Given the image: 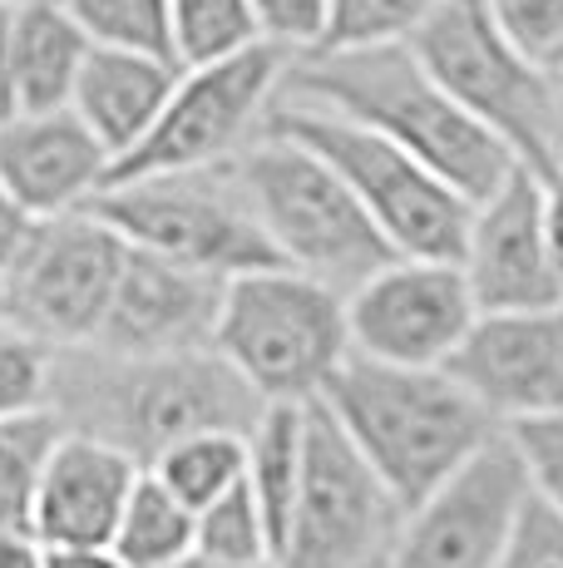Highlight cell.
Instances as JSON below:
<instances>
[{"label": "cell", "instance_id": "1", "mask_svg": "<svg viewBox=\"0 0 563 568\" xmlns=\"http://www.w3.org/2000/svg\"><path fill=\"white\" fill-rule=\"evenodd\" d=\"M282 100L327 109L337 119L381 134L400 154L426 163L464 203H484L519 173V159L494 134H484L410 45L301 54L287 64Z\"/></svg>", "mask_w": 563, "mask_h": 568}, {"label": "cell", "instance_id": "2", "mask_svg": "<svg viewBox=\"0 0 563 568\" xmlns=\"http://www.w3.org/2000/svg\"><path fill=\"white\" fill-rule=\"evenodd\" d=\"M55 410L70 430L124 450L139 469L193 435H253L263 400L218 352L183 356H104L60 352Z\"/></svg>", "mask_w": 563, "mask_h": 568}, {"label": "cell", "instance_id": "3", "mask_svg": "<svg viewBox=\"0 0 563 568\" xmlns=\"http://www.w3.org/2000/svg\"><path fill=\"white\" fill-rule=\"evenodd\" d=\"M321 406L337 415L346 440L386 479L406 515L504 435L446 371H406L366 356L337 371Z\"/></svg>", "mask_w": 563, "mask_h": 568}, {"label": "cell", "instance_id": "4", "mask_svg": "<svg viewBox=\"0 0 563 568\" xmlns=\"http://www.w3.org/2000/svg\"><path fill=\"white\" fill-rule=\"evenodd\" d=\"M410 50L484 134H494L534 179L563 173V94L549 70L500 30L490 0H440Z\"/></svg>", "mask_w": 563, "mask_h": 568}, {"label": "cell", "instance_id": "5", "mask_svg": "<svg viewBox=\"0 0 563 568\" xmlns=\"http://www.w3.org/2000/svg\"><path fill=\"white\" fill-rule=\"evenodd\" d=\"M233 173L263 223L282 267L351 297L396 262V247L366 217L356 193L311 149L277 134H257L233 159Z\"/></svg>", "mask_w": 563, "mask_h": 568}, {"label": "cell", "instance_id": "6", "mask_svg": "<svg viewBox=\"0 0 563 568\" xmlns=\"http://www.w3.org/2000/svg\"><path fill=\"white\" fill-rule=\"evenodd\" d=\"M213 352L253 386L263 406H311L351 362L346 297L291 267L233 277Z\"/></svg>", "mask_w": 563, "mask_h": 568}, {"label": "cell", "instance_id": "7", "mask_svg": "<svg viewBox=\"0 0 563 568\" xmlns=\"http://www.w3.org/2000/svg\"><path fill=\"white\" fill-rule=\"evenodd\" d=\"M263 134L291 139V144L311 149L331 173L356 193L381 237L396 247V257L416 262H460L464 237H470L474 203H464L446 179L400 154L381 134L337 119L327 109H307L297 100H273L263 119Z\"/></svg>", "mask_w": 563, "mask_h": 568}, {"label": "cell", "instance_id": "8", "mask_svg": "<svg viewBox=\"0 0 563 568\" xmlns=\"http://www.w3.org/2000/svg\"><path fill=\"white\" fill-rule=\"evenodd\" d=\"M90 213L104 217L139 253L168 257L178 267L208 272L218 282L282 267L233 163L110 183L90 203Z\"/></svg>", "mask_w": 563, "mask_h": 568}, {"label": "cell", "instance_id": "9", "mask_svg": "<svg viewBox=\"0 0 563 568\" xmlns=\"http://www.w3.org/2000/svg\"><path fill=\"white\" fill-rule=\"evenodd\" d=\"M406 505L361 460L321 400L307 406V465L273 568H391Z\"/></svg>", "mask_w": 563, "mask_h": 568}, {"label": "cell", "instance_id": "10", "mask_svg": "<svg viewBox=\"0 0 563 568\" xmlns=\"http://www.w3.org/2000/svg\"><path fill=\"white\" fill-rule=\"evenodd\" d=\"M287 64H291V54H282L277 45H253V50L233 54V60L183 70L164 114H158V124L149 129L134 154L114 163L110 183L233 163L263 134V119L282 94Z\"/></svg>", "mask_w": 563, "mask_h": 568}, {"label": "cell", "instance_id": "11", "mask_svg": "<svg viewBox=\"0 0 563 568\" xmlns=\"http://www.w3.org/2000/svg\"><path fill=\"white\" fill-rule=\"evenodd\" d=\"M129 243L90 207L35 223L6 277V322L55 352H90L110 316Z\"/></svg>", "mask_w": 563, "mask_h": 568}, {"label": "cell", "instance_id": "12", "mask_svg": "<svg viewBox=\"0 0 563 568\" xmlns=\"http://www.w3.org/2000/svg\"><path fill=\"white\" fill-rule=\"evenodd\" d=\"M474 316L480 307L460 262L396 257L346 297L351 356L406 371H446V362L470 336Z\"/></svg>", "mask_w": 563, "mask_h": 568}, {"label": "cell", "instance_id": "13", "mask_svg": "<svg viewBox=\"0 0 563 568\" xmlns=\"http://www.w3.org/2000/svg\"><path fill=\"white\" fill-rule=\"evenodd\" d=\"M529 495L524 465L509 435H500L426 505L410 509L391 568H500Z\"/></svg>", "mask_w": 563, "mask_h": 568}, {"label": "cell", "instance_id": "14", "mask_svg": "<svg viewBox=\"0 0 563 568\" xmlns=\"http://www.w3.org/2000/svg\"><path fill=\"white\" fill-rule=\"evenodd\" d=\"M446 376L500 430L563 410V302L539 312H480Z\"/></svg>", "mask_w": 563, "mask_h": 568}, {"label": "cell", "instance_id": "15", "mask_svg": "<svg viewBox=\"0 0 563 568\" xmlns=\"http://www.w3.org/2000/svg\"><path fill=\"white\" fill-rule=\"evenodd\" d=\"M460 272L480 312H539L559 307L563 282L549 253L544 179L519 169L494 199L474 203Z\"/></svg>", "mask_w": 563, "mask_h": 568}, {"label": "cell", "instance_id": "16", "mask_svg": "<svg viewBox=\"0 0 563 568\" xmlns=\"http://www.w3.org/2000/svg\"><path fill=\"white\" fill-rule=\"evenodd\" d=\"M227 282L208 272L178 267L168 257L129 247L124 272L110 302V316L100 326V342L90 352L104 356H183L213 352Z\"/></svg>", "mask_w": 563, "mask_h": 568}, {"label": "cell", "instance_id": "17", "mask_svg": "<svg viewBox=\"0 0 563 568\" xmlns=\"http://www.w3.org/2000/svg\"><path fill=\"white\" fill-rule=\"evenodd\" d=\"M104 183H110V154L74 119V109L16 114L0 124V193L35 223L90 207Z\"/></svg>", "mask_w": 563, "mask_h": 568}, {"label": "cell", "instance_id": "18", "mask_svg": "<svg viewBox=\"0 0 563 568\" xmlns=\"http://www.w3.org/2000/svg\"><path fill=\"white\" fill-rule=\"evenodd\" d=\"M144 469L94 435L64 430L35 495L30 539L40 549H110Z\"/></svg>", "mask_w": 563, "mask_h": 568}, {"label": "cell", "instance_id": "19", "mask_svg": "<svg viewBox=\"0 0 563 568\" xmlns=\"http://www.w3.org/2000/svg\"><path fill=\"white\" fill-rule=\"evenodd\" d=\"M178 74H183L178 64L154 60V54L90 50L70 109L94 134V144L110 154V169L144 144V134L158 124V114H164Z\"/></svg>", "mask_w": 563, "mask_h": 568}, {"label": "cell", "instance_id": "20", "mask_svg": "<svg viewBox=\"0 0 563 568\" xmlns=\"http://www.w3.org/2000/svg\"><path fill=\"white\" fill-rule=\"evenodd\" d=\"M90 50L94 45L70 20L64 0H35V6L16 10V30H10V100H16V114L70 109Z\"/></svg>", "mask_w": 563, "mask_h": 568}, {"label": "cell", "instance_id": "21", "mask_svg": "<svg viewBox=\"0 0 563 568\" xmlns=\"http://www.w3.org/2000/svg\"><path fill=\"white\" fill-rule=\"evenodd\" d=\"M301 465H307V406H267L247 435V489L273 534V559L301 495Z\"/></svg>", "mask_w": 563, "mask_h": 568}, {"label": "cell", "instance_id": "22", "mask_svg": "<svg viewBox=\"0 0 563 568\" xmlns=\"http://www.w3.org/2000/svg\"><path fill=\"white\" fill-rule=\"evenodd\" d=\"M110 549L124 568H178L198 549V515L183 499H173L164 485L144 469L124 505V519L114 529Z\"/></svg>", "mask_w": 563, "mask_h": 568}, {"label": "cell", "instance_id": "23", "mask_svg": "<svg viewBox=\"0 0 563 568\" xmlns=\"http://www.w3.org/2000/svg\"><path fill=\"white\" fill-rule=\"evenodd\" d=\"M64 430L70 425L60 420L55 406L0 420V534H30L40 479H45V465Z\"/></svg>", "mask_w": 563, "mask_h": 568}, {"label": "cell", "instance_id": "24", "mask_svg": "<svg viewBox=\"0 0 563 568\" xmlns=\"http://www.w3.org/2000/svg\"><path fill=\"white\" fill-rule=\"evenodd\" d=\"M173 499L203 515L208 505H218L227 489H237L247 479V435H193V440L173 445L168 455H158V465L149 469Z\"/></svg>", "mask_w": 563, "mask_h": 568}, {"label": "cell", "instance_id": "25", "mask_svg": "<svg viewBox=\"0 0 563 568\" xmlns=\"http://www.w3.org/2000/svg\"><path fill=\"white\" fill-rule=\"evenodd\" d=\"M173 10V60L178 70L233 60V54L263 45L247 0H168Z\"/></svg>", "mask_w": 563, "mask_h": 568}, {"label": "cell", "instance_id": "26", "mask_svg": "<svg viewBox=\"0 0 563 568\" xmlns=\"http://www.w3.org/2000/svg\"><path fill=\"white\" fill-rule=\"evenodd\" d=\"M70 20L94 50L154 54L173 60V10L168 0H64ZM178 64V60H173Z\"/></svg>", "mask_w": 563, "mask_h": 568}, {"label": "cell", "instance_id": "27", "mask_svg": "<svg viewBox=\"0 0 563 568\" xmlns=\"http://www.w3.org/2000/svg\"><path fill=\"white\" fill-rule=\"evenodd\" d=\"M440 10V0H327V40L317 54L410 45L420 26Z\"/></svg>", "mask_w": 563, "mask_h": 568}, {"label": "cell", "instance_id": "28", "mask_svg": "<svg viewBox=\"0 0 563 568\" xmlns=\"http://www.w3.org/2000/svg\"><path fill=\"white\" fill-rule=\"evenodd\" d=\"M193 554H203L213 564H237V568L273 564V534H267V519L257 509L247 479L198 515V549Z\"/></svg>", "mask_w": 563, "mask_h": 568}, {"label": "cell", "instance_id": "29", "mask_svg": "<svg viewBox=\"0 0 563 568\" xmlns=\"http://www.w3.org/2000/svg\"><path fill=\"white\" fill-rule=\"evenodd\" d=\"M55 346L35 342L30 332H20L0 316V420L55 406Z\"/></svg>", "mask_w": 563, "mask_h": 568}, {"label": "cell", "instance_id": "30", "mask_svg": "<svg viewBox=\"0 0 563 568\" xmlns=\"http://www.w3.org/2000/svg\"><path fill=\"white\" fill-rule=\"evenodd\" d=\"M490 10L539 70H563V0H490Z\"/></svg>", "mask_w": 563, "mask_h": 568}, {"label": "cell", "instance_id": "31", "mask_svg": "<svg viewBox=\"0 0 563 568\" xmlns=\"http://www.w3.org/2000/svg\"><path fill=\"white\" fill-rule=\"evenodd\" d=\"M504 435L514 445L519 465H524L529 489L563 515V410L539 415V420H519Z\"/></svg>", "mask_w": 563, "mask_h": 568}, {"label": "cell", "instance_id": "32", "mask_svg": "<svg viewBox=\"0 0 563 568\" xmlns=\"http://www.w3.org/2000/svg\"><path fill=\"white\" fill-rule=\"evenodd\" d=\"M247 10L257 20L263 45H277L291 60L317 54L327 40V0H247Z\"/></svg>", "mask_w": 563, "mask_h": 568}, {"label": "cell", "instance_id": "33", "mask_svg": "<svg viewBox=\"0 0 563 568\" xmlns=\"http://www.w3.org/2000/svg\"><path fill=\"white\" fill-rule=\"evenodd\" d=\"M500 568H563V515L559 509H549L539 495H529Z\"/></svg>", "mask_w": 563, "mask_h": 568}, {"label": "cell", "instance_id": "34", "mask_svg": "<svg viewBox=\"0 0 563 568\" xmlns=\"http://www.w3.org/2000/svg\"><path fill=\"white\" fill-rule=\"evenodd\" d=\"M30 233H35V217L20 213V207L0 193V272H6V277H10V267L20 262V253H25Z\"/></svg>", "mask_w": 563, "mask_h": 568}, {"label": "cell", "instance_id": "35", "mask_svg": "<svg viewBox=\"0 0 563 568\" xmlns=\"http://www.w3.org/2000/svg\"><path fill=\"white\" fill-rule=\"evenodd\" d=\"M544 223H549V253H554V267L563 282V173L544 183Z\"/></svg>", "mask_w": 563, "mask_h": 568}, {"label": "cell", "instance_id": "36", "mask_svg": "<svg viewBox=\"0 0 563 568\" xmlns=\"http://www.w3.org/2000/svg\"><path fill=\"white\" fill-rule=\"evenodd\" d=\"M0 568H45V549L30 534H0Z\"/></svg>", "mask_w": 563, "mask_h": 568}, {"label": "cell", "instance_id": "37", "mask_svg": "<svg viewBox=\"0 0 563 568\" xmlns=\"http://www.w3.org/2000/svg\"><path fill=\"white\" fill-rule=\"evenodd\" d=\"M45 568H124L114 549H45Z\"/></svg>", "mask_w": 563, "mask_h": 568}, {"label": "cell", "instance_id": "38", "mask_svg": "<svg viewBox=\"0 0 563 568\" xmlns=\"http://www.w3.org/2000/svg\"><path fill=\"white\" fill-rule=\"evenodd\" d=\"M178 568H237V564H213V559H203V554H193V559H183ZM263 568H273V564H263Z\"/></svg>", "mask_w": 563, "mask_h": 568}, {"label": "cell", "instance_id": "39", "mask_svg": "<svg viewBox=\"0 0 563 568\" xmlns=\"http://www.w3.org/2000/svg\"><path fill=\"white\" fill-rule=\"evenodd\" d=\"M6 10H25V6H35V0H0Z\"/></svg>", "mask_w": 563, "mask_h": 568}, {"label": "cell", "instance_id": "40", "mask_svg": "<svg viewBox=\"0 0 563 568\" xmlns=\"http://www.w3.org/2000/svg\"><path fill=\"white\" fill-rule=\"evenodd\" d=\"M0 316H6V272H0Z\"/></svg>", "mask_w": 563, "mask_h": 568}, {"label": "cell", "instance_id": "41", "mask_svg": "<svg viewBox=\"0 0 563 568\" xmlns=\"http://www.w3.org/2000/svg\"><path fill=\"white\" fill-rule=\"evenodd\" d=\"M554 80H559V94H563V70H559V74H554Z\"/></svg>", "mask_w": 563, "mask_h": 568}]
</instances>
